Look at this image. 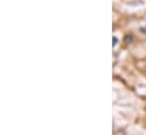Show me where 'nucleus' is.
Instances as JSON below:
<instances>
[{
    "label": "nucleus",
    "instance_id": "obj_2",
    "mask_svg": "<svg viewBox=\"0 0 146 135\" xmlns=\"http://www.w3.org/2000/svg\"><path fill=\"white\" fill-rule=\"evenodd\" d=\"M141 31H142V32H144V33H146V27H142V29H141Z\"/></svg>",
    "mask_w": 146,
    "mask_h": 135
},
{
    "label": "nucleus",
    "instance_id": "obj_1",
    "mask_svg": "<svg viewBox=\"0 0 146 135\" xmlns=\"http://www.w3.org/2000/svg\"><path fill=\"white\" fill-rule=\"evenodd\" d=\"M117 43H118V39H117L115 36H113V42H112V44H113V47H114V45H115Z\"/></svg>",
    "mask_w": 146,
    "mask_h": 135
}]
</instances>
